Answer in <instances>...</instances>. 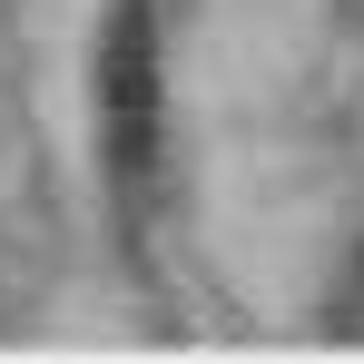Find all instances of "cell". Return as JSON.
<instances>
[{"mask_svg": "<svg viewBox=\"0 0 364 364\" xmlns=\"http://www.w3.org/2000/svg\"><path fill=\"white\" fill-rule=\"evenodd\" d=\"M168 10L158 0H109V40H99V158L119 217L158 207V138H168Z\"/></svg>", "mask_w": 364, "mask_h": 364, "instance_id": "obj_1", "label": "cell"}, {"mask_svg": "<svg viewBox=\"0 0 364 364\" xmlns=\"http://www.w3.org/2000/svg\"><path fill=\"white\" fill-rule=\"evenodd\" d=\"M355 325H364V256H355Z\"/></svg>", "mask_w": 364, "mask_h": 364, "instance_id": "obj_2", "label": "cell"}]
</instances>
